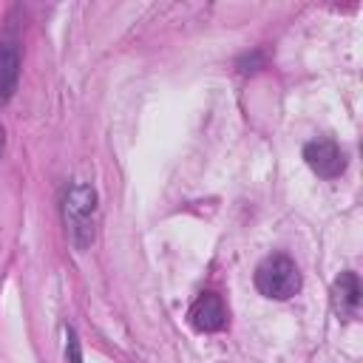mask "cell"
<instances>
[{"label": "cell", "instance_id": "obj_1", "mask_svg": "<svg viewBox=\"0 0 363 363\" xmlns=\"http://www.w3.org/2000/svg\"><path fill=\"white\" fill-rule=\"evenodd\" d=\"M94 216H96V190L91 184H71L62 196V218H65L68 238L77 250L91 247Z\"/></svg>", "mask_w": 363, "mask_h": 363}, {"label": "cell", "instance_id": "obj_2", "mask_svg": "<svg viewBox=\"0 0 363 363\" xmlns=\"http://www.w3.org/2000/svg\"><path fill=\"white\" fill-rule=\"evenodd\" d=\"M255 289L269 301H289L301 289L298 264L284 252H275V255L264 258L255 267Z\"/></svg>", "mask_w": 363, "mask_h": 363}, {"label": "cell", "instance_id": "obj_3", "mask_svg": "<svg viewBox=\"0 0 363 363\" xmlns=\"http://www.w3.org/2000/svg\"><path fill=\"white\" fill-rule=\"evenodd\" d=\"M303 159L320 179H337L346 170V153L332 139H312L303 145Z\"/></svg>", "mask_w": 363, "mask_h": 363}, {"label": "cell", "instance_id": "obj_4", "mask_svg": "<svg viewBox=\"0 0 363 363\" xmlns=\"http://www.w3.org/2000/svg\"><path fill=\"white\" fill-rule=\"evenodd\" d=\"M187 318L196 332H221L227 326V306L218 292H201L193 301Z\"/></svg>", "mask_w": 363, "mask_h": 363}, {"label": "cell", "instance_id": "obj_5", "mask_svg": "<svg viewBox=\"0 0 363 363\" xmlns=\"http://www.w3.org/2000/svg\"><path fill=\"white\" fill-rule=\"evenodd\" d=\"M360 298H363V289H360L357 272L352 269L340 272L332 284V309L337 312V318H357Z\"/></svg>", "mask_w": 363, "mask_h": 363}, {"label": "cell", "instance_id": "obj_6", "mask_svg": "<svg viewBox=\"0 0 363 363\" xmlns=\"http://www.w3.org/2000/svg\"><path fill=\"white\" fill-rule=\"evenodd\" d=\"M20 79V51L11 43H0V99H11Z\"/></svg>", "mask_w": 363, "mask_h": 363}, {"label": "cell", "instance_id": "obj_7", "mask_svg": "<svg viewBox=\"0 0 363 363\" xmlns=\"http://www.w3.org/2000/svg\"><path fill=\"white\" fill-rule=\"evenodd\" d=\"M65 357L68 363H82V349H79V337L71 326H65Z\"/></svg>", "mask_w": 363, "mask_h": 363}, {"label": "cell", "instance_id": "obj_8", "mask_svg": "<svg viewBox=\"0 0 363 363\" xmlns=\"http://www.w3.org/2000/svg\"><path fill=\"white\" fill-rule=\"evenodd\" d=\"M264 65V57L258 54V51H252V54H244L241 60H238V71H244V74H250V71H258Z\"/></svg>", "mask_w": 363, "mask_h": 363}, {"label": "cell", "instance_id": "obj_9", "mask_svg": "<svg viewBox=\"0 0 363 363\" xmlns=\"http://www.w3.org/2000/svg\"><path fill=\"white\" fill-rule=\"evenodd\" d=\"M3 147H6V130H3V125H0V156H3Z\"/></svg>", "mask_w": 363, "mask_h": 363}]
</instances>
